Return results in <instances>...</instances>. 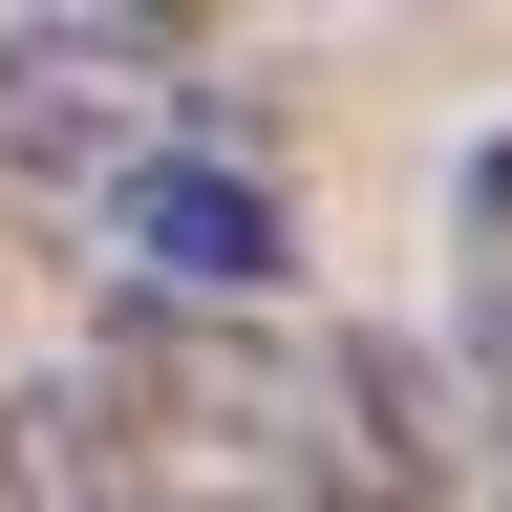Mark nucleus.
Here are the masks:
<instances>
[{
  "mask_svg": "<svg viewBox=\"0 0 512 512\" xmlns=\"http://www.w3.org/2000/svg\"><path fill=\"white\" fill-rule=\"evenodd\" d=\"M235 86H171V22H86V43H22L0 64V150H22L43 214H107L128 171H171V150H214Z\"/></svg>",
  "mask_w": 512,
  "mask_h": 512,
  "instance_id": "obj_1",
  "label": "nucleus"
},
{
  "mask_svg": "<svg viewBox=\"0 0 512 512\" xmlns=\"http://www.w3.org/2000/svg\"><path fill=\"white\" fill-rule=\"evenodd\" d=\"M448 406H470V491L512 512V256H470V299H448Z\"/></svg>",
  "mask_w": 512,
  "mask_h": 512,
  "instance_id": "obj_3",
  "label": "nucleus"
},
{
  "mask_svg": "<svg viewBox=\"0 0 512 512\" xmlns=\"http://www.w3.org/2000/svg\"><path fill=\"white\" fill-rule=\"evenodd\" d=\"M470 256H512V128L470 150Z\"/></svg>",
  "mask_w": 512,
  "mask_h": 512,
  "instance_id": "obj_4",
  "label": "nucleus"
},
{
  "mask_svg": "<svg viewBox=\"0 0 512 512\" xmlns=\"http://www.w3.org/2000/svg\"><path fill=\"white\" fill-rule=\"evenodd\" d=\"M86 235L128 256V299H171V320H299V299H278V278H299V214H278V150H256V107L214 128V150L128 171Z\"/></svg>",
  "mask_w": 512,
  "mask_h": 512,
  "instance_id": "obj_2",
  "label": "nucleus"
}]
</instances>
